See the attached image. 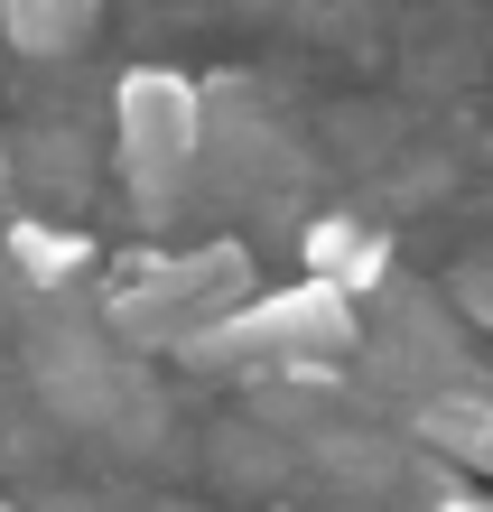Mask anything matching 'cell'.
I'll return each mask as SVG.
<instances>
[{
    "label": "cell",
    "instance_id": "1",
    "mask_svg": "<svg viewBox=\"0 0 493 512\" xmlns=\"http://www.w3.org/2000/svg\"><path fill=\"white\" fill-rule=\"evenodd\" d=\"M252 252L242 243H196V252H131L112 270V336L140 354H187L205 345L233 308H252Z\"/></svg>",
    "mask_w": 493,
    "mask_h": 512
},
{
    "label": "cell",
    "instance_id": "2",
    "mask_svg": "<svg viewBox=\"0 0 493 512\" xmlns=\"http://www.w3.org/2000/svg\"><path fill=\"white\" fill-rule=\"evenodd\" d=\"M112 140H121V196L140 224H168L205 168V84L177 66H131L112 84Z\"/></svg>",
    "mask_w": 493,
    "mask_h": 512
},
{
    "label": "cell",
    "instance_id": "3",
    "mask_svg": "<svg viewBox=\"0 0 493 512\" xmlns=\"http://www.w3.org/2000/svg\"><path fill=\"white\" fill-rule=\"evenodd\" d=\"M354 345H363V317L345 308V298H335V289H317V280H289V289L252 298V308H233L205 345H187V364H214V373H270V382H289V373H335Z\"/></svg>",
    "mask_w": 493,
    "mask_h": 512
},
{
    "label": "cell",
    "instance_id": "4",
    "mask_svg": "<svg viewBox=\"0 0 493 512\" xmlns=\"http://www.w3.org/2000/svg\"><path fill=\"white\" fill-rule=\"evenodd\" d=\"M298 252H307V280L335 289L345 308H354V298H373V289H391V233L363 224V215H317Z\"/></svg>",
    "mask_w": 493,
    "mask_h": 512
},
{
    "label": "cell",
    "instance_id": "5",
    "mask_svg": "<svg viewBox=\"0 0 493 512\" xmlns=\"http://www.w3.org/2000/svg\"><path fill=\"white\" fill-rule=\"evenodd\" d=\"M0 243H10V261H19V280L28 289H75L84 270H94V233L84 224H47V215H19L10 233H0Z\"/></svg>",
    "mask_w": 493,
    "mask_h": 512
},
{
    "label": "cell",
    "instance_id": "6",
    "mask_svg": "<svg viewBox=\"0 0 493 512\" xmlns=\"http://www.w3.org/2000/svg\"><path fill=\"white\" fill-rule=\"evenodd\" d=\"M410 429L428 438V447H447L456 466H484L493 475V401L484 391H428V401H410Z\"/></svg>",
    "mask_w": 493,
    "mask_h": 512
},
{
    "label": "cell",
    "instance_id": "7",
    "mask_svg": "<svg viewBox=\"0 0 493 512\" xmlns=\"http://www.w3.org/2000/svg\"><path fill=\"white\" fill-rule=\"evenodd\" d=\"M94 28H103L94 0H0V38L19 56H84Z\"/></svg>",
    "mask_w": 493,
    "mask_h": 512
},
{
    "label": "cell",
    "instance_id": "8",
    "mask_svg": "<svg viewBox=\"0 0 493 512\" xmlns=\"http://www.w3.org/2000/svg\"><path fill=\"white\" fill-rule=\"evenodd\" d=\"M19 168L38 177V196H56V205H75V196H84V149H75L66 131H38V140L19 149Z\"/></svg>",
    "mask_w": 493,
    "mask_h": 512
},
{
    "label": "cell",
    "instance_id": "9",
    "mask_svg": "<svg viewBox=\"0 0 493 512\" xmlns=\"http://www.w3.org/2000/svg\"><path fill=\"white\" fill-rule=\"evenodd\" d=\"M466 308L493 326V261H484V270H466Z\"/></svg>",
    "mask_w": 493,
    "mask_h": 512
},
{
    "label": "cell",
    "instance_id": "10",
    "mask_svg": "<svg viewBox=\"0 0 493 512\" xmlns=\"http://www.w3.org/2000/svg\"><path fill=\"white\" fill-rule=\"evenodd\" d=\"M438 512H493V503H475V494H438Z\"/></svg>",
    "mask_w": 493,
    "mask_h": 512
},
{
    "label": "cell",
    "instance_id": "11",
    "mask_svg": "<svg viewBox=\"0 0 493 512\" xmlns=\"http://www.w3.org/2000/svg\"><path fill=\"white\" fill-rule=\"evenodd\" d=\"M0 512H10V503H0Z\"/></svg>",
    "mask_w": 493,
    "mask_h": 512
}]
</instances>
